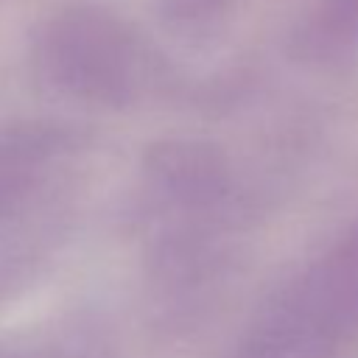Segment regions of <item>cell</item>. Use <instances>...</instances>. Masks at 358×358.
<instances>
[{
	"mask_svg": "<svg viewBox=\"0 0 358 358\" xmlns=\"http://www.w3.org/2000/svg\"><path fill=\"white\" fill-rule=\"evenodd\" d=\"M81 159V131L62 120L0 123V294L25 282L50 252Z\"/></svg>",
	"mask_w": 358,
	"mask_h": 358,
	"instance_id": "1",
	"label": "cell"
},
{
	"mask_svg": "<svg viewBox=\"0 0 358 358\" xmlns=\"http://www.w3.org/2000/svg\"><path fill=\"white\" fill-rule=\"evenodd\" d=\"M31 67L56 95L95 106H131L154 78V56L140 31L112 8L67 3L31 31Z\"/></svg>",
	"mask_w": 358,
	"mask_h": 358,
	"instance_id": "2",
	"label": "cell"
},
{
	"mask_svg": "<svg viewBox=\"0 0 358 358\" xmlns=\"http://www.w3.org/2000/svg\"><path fill=\"white\" fill-rule=\"evenodd\" d=\"M358 341V224L257 308L229 358H338Z\"/></svg>",
	"mask_w": 358,
	"mask_h": 358,
	"instance_id": "3",
	"label": "cell"
},
{
	"mask_svg": "<svg viewBox=\"0 0 358 358\" xmlns=\"http://www.w3.org/2000/svg\"><path fill=\"white\" fill-rule=\"evenodd\" d=\"M291 53L308 67H341L358 59V0H310L291 31Z\"/></svg>",
	"mask_w": 358,
	"mask_h": 358,
	"instance_id": "4",
	"label": "cell"
},
{
	"mask_svg": "<svg viewBox=\"0 0 358 358\" xmlns=\"http://www.w3.org/2000/svg\"><path fill=\"white\" fill-rule=\"evenodd\" d=\"M243 0H157V20L182 42H207L224 34Z\"/></svg>",
	"mask_w": 358,
	"mask_h": 358,
	"instance_id": "5",
	"label": "cell"
},
{
	"mask_svg": "<svg viewBox=\"0 0 358 358\" xmlns=\"http://www.w3.org/2000/svg\"><path fill=\"white\" fill-rule=\"evenodd\" d=\"M56 358H67V355H56Z\"/></svg>",
	"mask_w": 358,
	"mask_h": 358,
	"instance_id": "6",
	"label": "cell"
}]
</instances>
